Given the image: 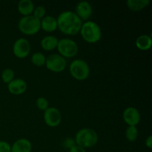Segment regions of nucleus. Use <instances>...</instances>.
Returning <instances> with one entry per match:
<instances>
[{
	"label": "nucleus",
	"mask_w": 152,
	"mask_h": 152,
	"mask_svg": "<svg viewBox=\"0 0 152 152\" xmlns=\"http://www.w3.org/2000/svg\"><path fill=\"white\" fill-rule=\"evenodd\" d=\"M31 62L34 65L41 67L45 64L46 57L41 52H36L31 56Z\"/></svg>",
	"instance_id": "6ab92c4d"
},
{
	"label": "nucleus",
	"mask_w": 152,
	"mask_h": 152,
	"mask_svg": "<svg viewBox=\"0 0 152 152\" xmlns=\"http://www.w3.org/2000/svg\"><path fill=\"white\" fill-rule=\"evenodd\" d=\"M45 13H46V10L44 6L39 5L34 7V11H33V13H34L33 16H35V17L37 18V19H41L45 16Z\"/></svg>",
	"instance_id": "4be33fe9"
},
{
	"label": "nucleus",
	"mask_w": 152,
	"mask_h": 152,
	"mask_svg": "<svg viewBox=\"0 0 152 152\" xmlns=\"http://www.w3.org/2000/svg\"><path fill=\"white\" fill-rule=\"evenodd\" d=\"M71 76L76 80H85L88 77L90 68L87 62L83 59H77L72 61L69 67Z\"/></svg>",
	"instance_id": "39448f33"
},
{
	"label": "nucleus",
	"mask_w": 152,
	"mask_h": 152,
	"mask_svg": "<svg viewBox=\"0 0 152 152\" xmlns=\"http://www.w3.org/2000/svg\"><path fill=\"white\" fill-rule=\"evenodd\" d=\"M41 28L47 32H53L57 28L56 18L52 16H46L41 20Z\"/></svg>",
	"instance_id": "4468645a"
},
{
	"label": "nucleus",
	"mask_w": 152,
	"mask_h": 152,
	"mask_svg": "<svg viewBox=\"0 0 152 152\" xmlns=\"http://www.w3.org/2000/svg\"><path fill=\"white\" fill-rule=\"evenodd\" d=\"M145 145L148 148H152V137L150 135V136L148 137L146 140H145Z\"/></svg>",
	"instance_id": "bb28decb"
},
{
	"label": "nucleus",
	"mask_w": 152,
	"mask_h": 152,
	"mask_svg": "<svg viewBox=\"0 0 152 152\" xmlns=\"http://www.w3.org/2000/svg\"><path fill=\"white\" fill-rule=\"evenodd\" d=\"M37 106L40 110L45 111L48 108V101L46 98L43 97V96H40V97L37 98Z\"/></svg>",
	"instance_id": "5701e85b"
},
{
	"label": "nucleus",
	"mask_w": 152,
	"mask_h": 152,
	"mask_svg": "<svg viewBox=\"0 0 152 152\" xmlns=\"http://www.w3.org/2000/svg\"><path fill=\"white\" fill-rule=\"evenodd\" d=\"M19 29L27 35H33L38 32L41 28V20L33 15L23 16L19 19Z\"/></svg>",
	"instance_id": "20e7f679"
},
{
	"label": "nucleus",
	"mask_w": 152,
	"mask_h": 152,
	"mask_svg": "<svg viewBox=\"0 0 152 152\" xmlns=\"http://www.w3.org/2000/svg\"><path fill=\"white\" fill-rule=\"evenodd\" d=\"M0 152H11V146L6 141H0Z\"/></svg>",
	"instance_id": "b1692460"
},
{
	"label": "nucleus",
	"mask_w": 152,
	"mask_h": 152,
	"mask_svg": "<svg viewBox=\"0 0 152 152\" xmlns=\"http://www.w3.org/2000/svg\"><path fill=\"white\" fill-rule=\"evenodd\" d=\"M126 4L131 10L138 11L147 7L150 4V0H127Z\"/></svg>",
	"instance_id": "a211bd4d"
},
{
	"label": "nucleus",
	"mask_w": 152,
	"mask_h": 152,
	"mask_svg": "<svg viewBox=\"0 0 152 152\" xmlns=\"http://www.w3.org/2000/svg\"><path fill=\"white\" fill-rule=\"evenodd\" d=\"M123 117L129 126H136L140 121L141 115L140 111L134 107H128L123 111Z\"/></svg>",
	"instance_id": "9d476101"
},
{
	"label": "nucleus",
	"mask_w": 152,
	"mask_h": 152,
	"mask_svg": "<svg viewBox=\"0 0 152 152\" xmlns=\"http://www.w3.org/2000/svg\"><path fill=\"white\" fill-rule=\"evenodd\" d=\"M63 145L66 147L67 148H71V147H73L74 145H76L75 141L73 140L72 139H67L65 142H63Z\"/></svg>",
	"instance_id": "393cba45"
},
{
	"label": "nucleus",
	"mask_w": 152,
	"mask_h": 152,
	"mask_svg": "<svg viewBox=\"0 0 152 152\" xmlns=\"http://www.w3.org/2000/svg\"><path fill=\"white\" fill-rule=\"evenodd\" d=\"M14 71L11 68H6L1 73V80L3 82L8 84L14 79Z\"/></svg>",
	"instance_id": "412c9836"
},
{
	"label": "nucleus",
	"mask_w": 152,
	"mask_h": 152,
	"mask_svg": "<svg viewBox=\"0 0 152 152\" xmlns=\"http://www.w3.org/2000/svg\"><path fill=\"white\" fill-rule=\"evenodd\" d=\"M69 152H86V151L85 148H82V147L79 146L77 145H75L70 148Z\"/></svg>",
	"instance_id": "a878e982"
},
{
	"label": "nucleus",
	"mask_w": 152,
	"mask_h": 152,
	"mask_svg": "<svg viewBox=\"0 0 152 152\" xmlns=\"http://www.w3.org/2000/svg\"><path fill=\"white\" fill-rule=\"evenodd\" d=\"M152 45V39L150 36L143 34L140 35L137 38L136 46L137 48L142 50H149Z\"/></svg>",
	"instance_id": "dca6fc26"
},
{
	"label": "nucleus",
	"mask_w": 152,
	"mask_h": 152,
	"mask_svg": "<svg viewBox=\"0 0 152 152\" xmlns=\"http://www.w3.org/2000/svg\"><path fill=\"white\" fill-rule=\"evenodd\" d=\"M59 39L54 36H46L41 40V46L45 50H51L57 47Z\"/></svg>",
	"instance_id": "f3484780"
},
{
	"label": "nucleus",
	"mask_w": 152,
	"mask_h": 152,
	"mask_svg": "<svg viewBox=\"0 0 152 152\" xmlns=\"http://www.w3.org/2000/svg\"><path fill=\"white\" fill-rule=\"evenodd\" d=\"M44 120L46 124L50 127H56L62 121V114L55 107H48L45 111Z\"/></svg>",
	"instance_id": "6e6552de"
},
{
	"label": "nucleus",
	"mask_w": 152,
	"mask_h": 152,
	"mask_svg": "<svg viewBox=\"0 0 152 152\" xmlns=\"http://www.w3.org/2000/svg\"><path fill=\"white\" fill-rule=\"evenodd\" d=\"M34 7V4L31 0H21L18 4V10L24 16L31 15Z\"/></svg>",
	"instance_id": "2eb2a0df"
},
{
	"label": "nucleus",
	"mask_w": 152,
	"mask_h": 152,
	"mask_svg": "<svg viewBox=\"0 0 152 152\" xmlns=\"http://www.w3.org/2000/svg\"><path fill=\"white\" fill-rule=\"evenodd\" d=\"M28 88V84L22 79H13L10 83L7 84V88L11 94L19 95L23 94Z\"/></svg>",
	"instance_id": "f8f14e48"
},
{
	"label": "nucleus",
	"mask_w": 152,
	"mask_h": 152,
	"mask_svg": "<svg viewBox=\"0 0 152 152\" xmlns=\"http://www.w3.org/2000/svg\"><path fill=\"white\" fill-rule=\"evenodd\" d=\"M31 51V44L25 38H19L13 45V52L18 58H25Z\"/></svg>",
	"instance_id": "1a4fd4ad"
},
{
	"label": "nucleus",
	"mask_w": 152,
	"mask_h": 152,
	"mask_svg": "<svg viewBox=\"0 0 152 152\" xmlns=\"http://www.w3.org/2000/svg\"><path fill=\"white\" fill-rule=\"evenodd\" d=\"M56 48L61 56L64 58L73 57L78 52V45L76 42L69 38H63L59 40Z\"/></svg>",
	"instance_id": "423d86ee"
},
{
	"label": "nucleus",
	"mask_w": 152,
	"mask_h": 152,
	"mask_svg": "<svg viewBox=\"0 0 152 152\" xmlns=\"http://www.w3.org/2000/svg\"><path fill=\"white\" fill-rule=\"evenodd\" d=\"M66 64L65 58L58 53H52L46 57V67L48 69L53 72H62L63 70H65Z\"/></svg>",
	"instance_id": "0eeeda50"
},
{
	"label": "nucleus",
	"mask_w": 152,
	"mask_h": 152,
	"mask_svg": "<svg viewBox=\"0 0 152 152\" xmlns=\"http://www.w3.org/2000/svg\"><path fill=\"white\" fill-rule=\"evenodd\" d=\"M98 135L97 133L94 129L84 128L76 134L75 142L76 145L82 147L83 148H87L93 147L97 143Z\"/></svg>",
	"instance_id": "f03ea898"
},
{
	"label": "nucleus",
	"mask_w": 152,
	"mask_h": 152,
	"mask_svg": "<svg viewBox=\"0 0 152 152\" xmlns=\"http://www.w3.org/2000/svg\"><path fill=\"white\" fill-rule=\"evenodd\" d=\"M126 139L130 142H134L138 137V130L136 126H129L126 131Z\"/></svg>",
	"instance_id": "aec40b11"
},
{
	"label": "nucleus",
	"mask_w": 152,
	"mask_h": 152,
	"mask_svg": "<svg viewBox=\"0 0 152 152\" xmlns=\"http://www.w3.org/2000/svg\"><path fill=\"white\" fill-rule=\"evenodd\" d=\"M31 142L25 138L17 140L11 146V152H31Z\"/></svg>",
	"instance_id": "ddd939ff"
},
{
	"label": "nucleus",
	"mask_w": 152,
	"mask_h": 152,
	"mask_svg": "<svg viewBox=\"0 0 152 152\" xmlns=\"http://www.w3.org/2000/svg\"><path fill=\"white\" fill-rule=\"evenodd\" d=\"M83 38L89 43H95L102 37V31L97 23L93 21H87L83 23L80 29Z\"/></svg>",
	"instance_id": "7ed1b4c3"
},
{
	"label": "nucleus",
	"mask_w": 152,
	"mask_h": 152,
	"mask_svg": "<svg viewBox=\"0 0 152 152\" xmlns=\"http://www.w3.org/2000/svg\"><path fill=\"white\" fill-rule=\"evenodd\" d=\"M57 28L63 34L68 35H75L81 29L83 22L75 12L65 10L58 16Z\"/></svg>",
	"instance_id": "f257e3e1"
},
{
	"label": "nucleus",
	"mask_w": 152,
	"mask_h": 152,
	"mask_svg": "<svg viewBox=\"0 0 152 152\" xmlns=\"http://www.w3.org/2000/svg\"><path fill=\"white\" fill-rule=\"evenodd\" d=\"M76 14L81 20H87L92 14L91 4L87 1H81L76 6Z\"/></svg>",
	"instance_id": "9b49d317"
}]
</instances>
